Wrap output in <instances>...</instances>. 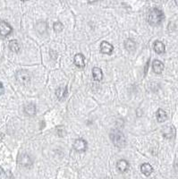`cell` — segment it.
<instances>
[{
    "instance_id": "obj_8",
    "label": "cell",
    "mask_w": 178,
    "mask_h": 179,
    "mask_svg": "<svg viewBox=\"0 0 178 179\" xmlns=\"http://www.w3.org/2000/svg\"><path fill=\"white\" fill-rule=\"evenodd\" d=\"M114 50V47L107 41H102L100 45V51L104 54H111Z\"/></svg>"
},
{
    "instance_id": "obj_4",
    "label": "cell",
    "mask_w": 178,
    "mask_h": 179,
    "mask_svg": "<svg viewBox=\"0 0 178 179\" xmlns=\"http://www.w3.org/2000/svg\"><path fill=\"white\" fill-rule=\"evenodd\" d=\"M18 163L22 167L28 168V167H31L32 165L33 161H32V158H31L30 155L23 153V154H21L18 158Z\"/></svg>"
},
{
    "instance_id": "obj_3",
    "label": "cell",
    "mask_w": 178,
    "mask_h": 179,
    "mask_svg": "<svg viewBox=\"0 0 178 179\" xmlns=\"http://www.w3.org/2000/svg\"><path fill=\"white\" fill-rule=\"evenodd\" d=\"M16 80L22 84H27L31 81V75L30 73L26 70H20L15 74Z\"/></svg>"
},
{
    "instance_id": "obj_22",
    "label": "cell",
    "mask_w": 178,
    "mask_h": 179,
    "mask_svg": "<svg viewBox=\"0 0 178 179\" xmlns=\"http://www.w3.org/2000/svg\"><path fill=\"white\" fill-rule=\"evenodd\" d=\"M3 136H4V135H3V134H1V133H0V141L2 140V138H3Z\"/></svg>"
},
{
    "instance_id": "obj_21",
    "label": "cell",
    "mask_w": 178,
    "mask_h": 179,
    "mask_svg": "<svg viewBox=\"0 0 178 179\" xmlns=\"http://www.w3.org/2000/svg\"><path fill=\"white\" fill-rule=\"evenodd\" d=\"M4 92H5V88H4V86H3L2 82H0V95H1V94H3Z\"/></svg>"
},
{
    "instance_id": "obj_7",
    "label": "cell",
    "mask_w": 178,
    "mask_h": 179,
    "mask_svg": "<svg viewBox=\"0 0 178 179\" xmlns=\"http://www.w3.org/2000/svg\"><path fill=\"white\" fill-rule=\"evenodd\" d=\"M162 133H163L164 137H166L167 139H172L176 136V129L172 125L165 126L164 129L162 130Z\"/></svg>"
},
{
    "instance_id": "obj_18",
    "label": "cell",
    "mask_w": 178,
    "mask_h": 179,
    "mask_svg": "<svg viewBox=\"0 0 178 179\" xmlns=\"http://www.w3.org/2000/svg\"><path fill=\"white\" fill-rule=\"evenodd\" d=\"M124 48H125L128 51H134V49H135V48H136V43H135V41L133 40L128 39V40H126L125 42H124Z\"/></svg>"
},
{
    "instance_id": "obj_16",
    "label": "cell",
    "mask_w": 178,
    "mask_h": 179,
    "mask_svg": "<svg viewBox=\"0 0 178 179\" xmlns=\"http://www.w3.org/2000/svg\"><path fill=\"white\" fill-rule=\"evenodd\" d=\"M157 119L159 123H163L165 122L166 120L167 119V116L166 111H164L163 109H158L157 111Z\"/></svg>"
},
{
    "instance_id": "obj_12",
    "label": "cell",
    "mask_w": 178,
    "mask_h": 179,
    "mask_svg": "<svg viewBox=\"0 0 178 179\" xmlns=\"http://www.w3.org/2000/svg\"><path fill=\"white\" fill-rule=\"evenodd\" d=\"M116 168H117V169H118L120 172L123 173V172H125V171L129 168V163H128V161L125 160V159H121V160H119V161L117 162Z\"/></svg>"
},
{
    "instance_id": "obj_11",
    "label": "cell",
    "mask_w": 178,
    "mask_h": 179,
    "mask_svg": "<svg viewBox=\"0 0 178 179\" xmlns=\"http://www.w3.org/2000/svg\"><path fill=\"white\" fill-rule=\"evenodd\" d=\"M153 48H154V50H155L157 54H163L166 51V47H165L164 43L161 42V41H156L154 43Z\"/></svg>"
},
{
    "instance_id": "obj_23",
    "label": "cell",
    "mask_w": 178,
    "mask_h": 179,
    "mask_svg": "<svg viewBox=\"0 0 178 179\" xmlns=\"http://www.w3.org/2000/svg\"><path fill=\"white\" fill-rule=\"evenodd\" d=\"M1 173H2V171H1V169H0V176H1Z\"/></svg>"
},
{
    "instance_id": "obj_19",
    "label": "cell",
    "mask_w": 178,
    "mask_h": 179,
    "mask_svg": "<svg viewBox=\"0 0 178 179\" xmlns=\"http://www.w3.org/2000/svg\"><path fill=\"white\" fill-rule=\"evenodd\" d=\"M9 48L11 49V51L14 53H18L20 50V45L17 42V40H11L9 42Z\"/></svg>"
},
{
    "instance_id": "obj_9",
    "label": "cell",
    "mask_w": 178,
    "mask_h": 179,
    "mask_svg": "<svg viewBox=\"0 0 178 179\" xmlns=\"http://www.w3.org/2000/svg\"><path fill=\"white\" fill-rule=\"evenodd\" d=\"M85 58H84V56L82 54H76L75 56H74V65L77 67H80V68H83L85 67V62H84Z\"/></svg>"
},
{
    "instance_id": "obj_10",
    "label": "cell",
    "mask_w": 178,
    "mask_h": 179,
    "mask_svg": "<svg viewBox=\"0 0 178 179\" xmlns=\"http://www.w3.org/2000/svg\"><path fill=\"white\" fill-rule=\"evenodd\" d=\"M152 69L154 73L156 74H161L164 70V64L159 60H154L152 63Z\"/></svg>"
},
{
    "instance_id": "obj_2",
    "label": "cell",
    "mask_w": 178,
    "mask_h": 179,
    "mask_svg": "<svg viewBox=\"0 0 178 179\" xmlns=\"http://www.w3.org/2000/svg\"><path fill=\"white\" fill-rule=\"evenodd\" d=\"M109 137L111 139L112 143H114V145H116L118 148H123L126 145L125 136L123 135L122 132H120L117 129L112 130L110 134H109Z\"/></svg>"
},
{
    "instance_id": "obj_5",
    "label": "cell",
    "mask_w": 178,
    "mask_h": 179,
    "mask_svg": "<svg viewBox=\"0 0 178 179\" xmlns=\"http://www.w3.org/2000/svg\"><path fill=\"white\" fill-rule=\"evenodd\" d=\"M74 149L78 152H83L87 150V142L83 139H77L74 143Z\"/></svg>"
},
{
    "instance_id": "obj_20",
    "label": "cell",
    "mask_w": 178,
    "mask_h": 179,
    "mask_svg": "<svg viewBox=\"0 0 178 179\" xmlns=\"http://www.w3.org/2000/svg\"><path fill=\"white\" fill-rule=\"evenodd\" d=\"M53 28L56 32H60L64 30V25L61 22H56L53 25Z\"/></svg>"
},
{
    "instance_id": "obj_13",
    "label": "cell",
    "mask_w": 178,
    "mask_h": 179,
    "mask_svg": "<svg viewBox=\"0 0 178 179\" xmlns=\"http://www.w3.org/2000/svg\"><path fill=\"white\" fill-rule=\"evenodd\" d=\"M92 75H93V79L95 81L100 82L103 78V73L101 71V69L99 67H94L92 69Z\"/></svg>"
},
{
    "instance_id": "obj_17",
    "label": "cell",
    "mask_w": 178,
    "mask_h": 179,
    "mask_svg": "<svg viewBox=\"0 0 178 179\" xmlns=\"http://www.w3.org/2000/svg\"><path fill=\"white\" fill-rule=\"evenodd\" d=\"M56 95L59 100H64L67 95V89L64 87H59L56 90Z\"/></svg>"
},
{
    "instance_id": "obj_6",
    "label": "cell",
    "mask_w": 178,
    "mask_h": 179,
    "mask_svg": "<svg viewBox=\"0 0 178 179\" xmlns=\"http://www.w3.org/2000/svg\"><path fill=\"white\" fill-rule=\"evenodd\" d=\"M13 32V28L9 23H7L5 21H2L0 22V35L6 37L8 36Z\"/></svg>"
},
{
    "instance_id": "obj_1",
    "label": "cell",
    "mask_w": 178,
    "mask_h": 179,
    "mask_svg": "<svg viewBox=\"0 0 178 179\" xmlns=\"http://www.w3.org/2000/svg\"><path fill=\"white\" fill-rule=\"evenodd\" d=\"M164 18H165V15H164L163 12L159 10V9H157V8L151 9L150 11L149 12L148 16H147L148 22L150 25H153V26L160 24L161 22H163Z\"/></svg>"
},
{
    "instance_id": "obj_15",
    "label": "cell",
    "mask_w": 178,
    "mask_h": 179,
    "mask_svg": "<svg viewBox=\"0 0 178 179\" xmlns=\"http://www.w3.org/2000/svg\"><path fill=\"white\" fill-rule=\"evenodd\" d=\"M24 113L28 116H32L36 114V106L34 104H28L24 107Z\"/></svg>"
},
{
    "instance_id": "obj_14",
    "label": "cell",
    "mask_w": 178,
    "mask_h": 179,
    "mask_svg": "<svg viewBox=\"0 0 178 179\" xmlns=\"http://www.w3.org/2000/svg\"><path fill=\"white\" fill-rule=\"evenodd\" d=\"M141 171H142V174H144L145 176L149 177V176L152 173L153 168H152L151 165H150L149 163H144V164H142V165L141 166Z\"/></svg>"
}]
</instances>
